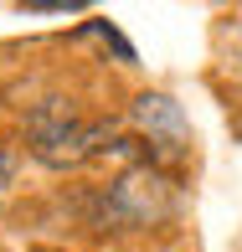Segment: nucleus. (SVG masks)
Here are the masks:
<instances>
[{
  "instance_id": "obj_1",
  "label": "nucleus",
  "mask_w": 242,
  "mask_h": 252,
  "mask_svg": "<svg viewBox=\"0 0 242 252\" xmlns=\"http://www.w3.org/2000/svg\"><path fill=\"white\" fill-rule=\"evenodd\" d=\"M170 211H175V186L165 180L160 165L124 170V175L108 186V196H103V221L129 226V232H139V226H160Z\"/></svg>"
},
{
  "instance_id": "obj_2",
  "label": "nucleus",
  "mask_w": 242,
  "mask_h": 252,
  "mask_svg": "<svg viewBox=\"0 0 242 252\" xmlns=\"http://www.w3.org/2000/svg\"><path fill=\"white\" fill-rule=\"evenodd\" d=\"M134 129L149 139V155L155 159H180L191 155V119L180 113V103L170 93H139L129 108Z\"/></svg>"
},
{
  "instance_id": "obj_3",
  "label": "nucleus",
  "mask_w": 242,
  "mask_h": 252,
  "mask_svg": "<svg viewBox=\"0 0 242 252\" xmlns=\"http://www.w3.org/2000/svg\"><path fill=\"white\" fill-rule=\"evenodd\" d=\"M93 150H98V129L77 124L72 113L62 124H36V134H31V155L47 159V165H77V159H88Z\"/></svg>"
},
{
  "instance_id": "obj_4",
  "label": "nucleus",
  "mask_w": 242,
  "mask_h": 252,
  "mask_svg": "<svg viewBox=\"0 0 242 252\" xmlns=\"http://www.w3.org/2000/svg\"><path fill=\"white\" fill-rule=\"evenodd\" d=\"M5 175H10V150L0 144V186H5Z\"/></svg>"
},
{
  "instance_id": "obj_5",
  "label": "nucleus",
  "mask_w": 242,
  "mask_h": 252,
  "mask_svg": "<svg viewBox=\"0 0 242 252\" xmlns=\"http://www.w3.org/2000/svg\"><path fill=\"white\" fill-rule=\"evenodd\" d=\"M237 139H242V113H237Z\"/></svg>"
}]
</instances>
